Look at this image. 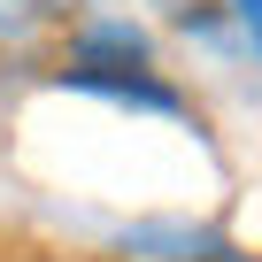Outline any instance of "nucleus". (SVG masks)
Segmentation results:
<instances>
[{"mask_svg":"<svg viewBox=\"0 0 262 262\" xmlns=\"http://www.w3.org/2000/svg\"><path fill=\"white\" fill-rule=\"evenodd\" d=\"M147 70V39L139 31H123V24H108V31H85L77 39V70Z\"/></svg>","mask_w":262,"mask_h":262,"instance_id":"f257e3e1","label":"nucleus"},{"mask_svg":"<svg viewBox=\"0 0 262 262\" xmlns=\"http://www.w3.org/2000/svg\"><path fill=\"white\" fill-rule=\"evenodd\" d=\"M239 24H247V39L262 47V0H239Z\"/></svg>","mask_w":262,"mask_h":262,"instance_id":"f03ea898","label":"nucleus"}]
</instances>
